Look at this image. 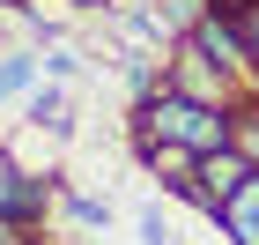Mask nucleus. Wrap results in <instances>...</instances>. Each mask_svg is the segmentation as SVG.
I'll list each match as a JSON object with an SVG mask.
<instances>
[{
    "label": "nucleus",
    "instance_id": "f257e3e1",
    "mask_svg": "<svg viewBox=\"0 0 259 245\" xmlns=\"http://www.w3.org/2000/svg\"><path fill=\"white\" fill-rule=\"evenodd\" d=\"M134 119H141V142H170V149H193V156H215L237 134V104H200V97L163 82Z\"/></svg>",
    "mask_w": 259,
    "mask_h": 245
},
{
    "label": "nucleus",
    "instance_id": "f03ea898",
    "mask_svg": "<svg viewBox=\"0 0 259 245\" xmlns=\"http://www.w3.org/2000/svg\"><path fill=\"white\" fill-rule=\"evenodd\" d=\"M185 45H193V52H200L207 67H222L230 82H237V75H252V52H244V30H237V15H222V8H207V15H200V30H193Z\"/></svg>",
    "mask_w": 259,
    "mask_h": 245
},
{
    "label": "nucleus",
    "instance_id": "7ed1b4c3",
    "mask_svg": "<svg viewBox=\"0 0 259 245\" xmlns=\"http://www.w3.org/2000/svg\"><path fill=\"white\" fill-rule=\"evenodd\" d=\"M193 179H200V193H207V201H215V216H222V208H230L244 186L259 179V171H252V156L230 142V149H215V156H200V171H193Z\"/></svg>",
    "mask_w": 259,
    "mask_h": 245
},
{
    "label": "nucleus",
    "instance_id": "20e7f679",
    "mask_svg": "<svg viewBox=\"0 0 259 245\" xmlns=\"http://www.w3.org/2000/svg\"><path fill=\"white\" fill-rule=\"evenodd\" d=\"M45 201H52V186H45V179L15 171V163H0V216H8V223H37Z\"/></svg>",
    "mask_w": 259,
    "mask_h": 245
},
{
    "label": "nucleus",
    "instance_id": "39448f33",
    "mask_svg": "<svg viewBox=\"0 0 259 245\" xmlns=\"http://www.w3.org/2000/svg\"><path fill=\"white\" fill-rule=\"evenodd\" d=\"M215 223L230 230V245H259V179L244 186V193H237V201H230V208H222Z\"/></svg>",
    "mask_w": 259,
    "mask_h": 245
},
{
    "label": "nucleus",
    "instance_id": "423d86ee",
    "mask_svg": "<svg viewBox=\"0 0 259 245\" xmlns=\"http://www.w3.org/2000/svg\"><path fill=\"white\" fill-rule=\"evenodd\" d=\"M37 75H45L37 52H8V60H0V104H8V97H30V89H37Z\"/></svg>",
    "mask_w": 259,
    "mask_h": 245
},
{
    "label": "nucleus",
    "instance_id": "0eeeda50",
    "mask_svg": "<svg viewBox=\"0 0 259 245\" xmlns=\"http://www.w3.org/2000/svg\"><path fill=\"white\" fill-rule=\"evenodd\" d=\"M30 126H37V134H67V97H60V82L30 89Z\"/></svg>",
    "mask_w": 259,
    "mask_h": 245
},
{
    "label": "nucleus",
    "instance_id": "6e6552de",
    "mask_svg": "<svg viewBox=\"0 0 259 245\" xmlns=\"http://www.w3.org/2000/svg\"><path fill=\"white\" fill-rule=\"evenodd\" d=\"M67 223L74 230H111V201H97V193H67Z\"/></svg>",
    "mask_w": 259,
    "mask_h": 245
},
{
    "label": "nucleus",
    "instance_id": "1a4fd4ad",
    "mask_svg": "<svg viewBox=\"0 0 259 245\" xmlns=\"http://www.w3.org/2000/svg\"><path fill=\"white\" fill-rule=\"evenodd\" d=\"M230 142H237L244 156H252V171H259V97H244V104H237V134H230Z\"/></svg>",
    "mask_w": 259,
    "mask_h": 245
},
{
    "label": "nucleus",
    "instance_id": "9d476101",
    "mask_svg": "<svg viewBox=\"0 0 259 245\" xmlns=\"http://www.w3.org/2000/svg\"><path fill=\"white\" fill-rule=\"evenodd\" d=\"M37 60H45V75H52V82H74V75H81V52H74V45H45Z\"/></svg>",
    "mask_w": 259,
    "mask_h": 245
},
{
    "label": "nucleus",
    "instance_id": "9b49d317",
    "mask_svg": "<svg viewBox=\"0 0 259 245\" xmlns=\"http://www.w3.org/2000/svg\"><path fill=\"white\" fill-rule=\"evenodd\" d=\"M230 15H237V30H244V52H252V82H259V0H237Z\"/></svg>",
    "mask_w": 259,
    "mask_h": 245
},
{
    "label": "nucleus",
    "instance_id": "f8f14e48",
    "mask_svg": "<svg viewBox=\"0 0 259 245\" xmlns=\"http://www.w3.org/2000/svg\"><path fill=\"white\" fill-rule=\"evenodd\" d=\"M141 245H170V223H163V208H156V201L141 208Z\"/></svg>",
    "mask_w": 259,
    "mask_h": 245
},
{
    "label": "nucleus",
    "instance_id": "ddd939ff",
    "mask_svg": "<svg viewBox=\"0 0 259 245\" xmlns=\"http://www.w3.org/2000/svg\"><path fill=\"white\" fill-rule=\"evenodd\" d=\"M0 245H37V238H30V223H8L0 216Z\"/></svg>",
    "mask_w": 259,
    "mask_h": 245
},
{
    "label": "nucleus",
    "instance_id": "4468645a",
    "mask_svg": "<svg viewBox=\"0 0 259 245\" xmlns=\"http://www.w3.org/2000/svg\"><path fill=\"white\" fill-rule=\"evenodd\" d=\"M15 8H22V0H15Z\"/></svg>",
    "mask_w": 259,
    "mask_h": 245
}]
</instances>
